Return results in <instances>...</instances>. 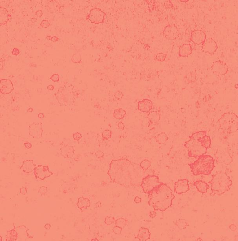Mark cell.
Listing matches in <instances>:
<instances>
[{
	"label": "cell",
	"mask_w": 238,
	"mask_h": 241,
	"mask_svg": "<svg viewBox=\"0 0 238 241\" xmlns=\"http://www.w3.org/2000/svg\"><path fill=\"white\" fill-rule=\"evenodd\" d=\"M13 82L10 79H2L0 82V92L3 95H7L14 90Z\"/></svg>",
	"instance_id": "obj_16"
},
{
	"label": "cell",
	"mask_w": 238,
	"mask_h": 241,
	"mask_svg": "<svg viewBox=\"0 0 238 241\" xmlns=\"http://www.w3.org/2000/svg\"><path fill=\"white\" fill-rule=\"evenodd\" d=\"M11 15L9 14L8 10L2 6L0 7V24L4 25L7 24L10 19Z\"/></svg>",
	"instance_id": "obj_20"
},
{
	"label": "cell",
	"mask_w": 238,
	"mask_h": 241,
	"mask_svg": "<svg viewBox=\"0 0 238 241\" xmlns=\"http://www.w3.org/2000/svg\"><path fill=\"white\" fill-rule=\"evenodd\" d=\"M197 138L198 132H195L189 136V140L185 142L184 146L188 150L189 157L198 158L201 156L205 155L207 152V149L202 146Z\"/></svg>",
	"instance_id": "obj_6"
},
{
	"label": "cell",
	"mask_w": 238,
	"mask_h": 241,
	"mask_svg": "<svg viewBox=\"0 0 238 241\" xmlns=\"http://www.w3.org/2000/svg\"><path fill=\"white\" fill-rule=\"evenodd\" d=\"M112 136V131L109 129H106L103 132L102 134V137L103 140H107Z\"/></svg>",
	"instance_id": "obj_31"
},
{
	"label": "cell",
	"mask_w": 238,
	"mask_h": 241,
	"mask_svg": "<svg viewBox=\"0 0 238 241\" xmlns=\"http://www.w3.org/2000/svg\"><path fill=\"white\" fill-rule=\"evenodd\" d=\"M43 13L41 10H38L35 12V15L37 17H41L43 15Z\"/></svg>",
	"instance_id": "obj_43"
},
{
	"label": "cell",
	"mask_w": 238,
	"mask_h": 241,
	"mask_svg": "<svg viewBox=\"0 0 238 241\" xmlns=\"http://www.w3.org/2000/svg\"><path fill=\"white\" fill-rule=\"evenodd\" d=\"M194 186H196L198 192L202 194L206 193L210 187L207 183L202 180H197L193 183Z\"/></svg>",
	"instance_id": "obj_23"
},
{
	"label": "cell",
	"mask_w": 238,
	"mask_h": 241,
	"mask_svg": "<svg viewBox=\"0 0 238 241\" xmlns=\"http://www.w3.org/2000/svg\"><path fill=\"white\" fill-rule=\"evenodd\" d=\"M34 174L35 178L41 180H44L53 175V173L50 171L48 166H43L41 164L35 167Z\"/></svg>",
	"instance_id": "obj_8"
},
{
	"label": "cell",
	"mask_w": 238,
	"mask_h": 241,
	"mask_svg": "<svg viewBox=\"0 0 238 241\" xmlns=\"http://www.w3.org/2000/svg\"><path fill=\"white\" fill-rule=\"evenodd\" d=\"M202 49L204 52L213 55L218 49V45L215 40L209 38L202 44Z\"/></svg>",
	"instance_id": "obj_13"
},
{
	"label": "cell",
	"mask_w": 238,
	"mask_h": 241,
	"mask_svg": "<svg viewBox=\"0 0 238 241\" xmlns=\"http://www.w3.org/2000/svg\"><path fill=\"white\" fill-rule=\"evenodd\" d=\"M161 182H159V178L155 175H149L143 178L140 186L145 193L149 194L154 188L159 186Z\"/></svg>",
	"instance_id": "obj_7"
},
{
	"label": "cell",
	"mask_w": 238,
	"mask_h": 241,
	"mask_svg": "<svg viewBox=\"0 0 238 241\" xmlns=\"http://www.w3.org/2000/svg\"><path fill=\"white\" fill-rule=\"evenodd\" d=\"M155 139L156 142L159 144H163L168 141L169 137L165 132H161L155 136Z\"/></svg>",
	"instance_id": "obj_26"
},
{
	"label": "cell",
	"mask_w": 238,
	"mask_h": 241,
	"mask_svg": "<svg viewBox=\"0 0 238 241\" xmlns=\"http://www.w3.org/2000/svg\"><path fill=\"white\" fill-rule=\"evenodd\" d=\"M150 217L152 218H155L156 217V213L155 211H151L150 213Z\"/></svg>",
	"instance_id": "obj_46"
},
{
	"label": "cell",
	"mask_w": 238,
	"mask_h": 241,
	"mask_svg": "<svg viewBox=\"0 0 238 241\" xmlns=\"http://www.w3.org/2000/svg\"><path fill=\"white\" fill-rule=\"evenodd\" d=\"M62 155L65 158H69L73 156L75 152V149L73 146H66L61 149Z\"/></svg>",
	"instance_id": "obj_25"
},
{
	"label": "cell",
	"mask_w": 238,
	"mask_h": 241,
	"mask_svg": "<svg viewBox=\"0 0 238 241\" xmlns=\"http://www.w3.org/2000/svg\"><path fill=\"white\" fill-rule=\"evenodd\" d=\"M142 198L136 196L134 199V202L136 204H140L141 202Z\"/></svg>",
	"instance_id": "obj_45"
},
{
	"label": "cell",
	"mask_w": 238,
	"mask_h": 241,
	"mask_svg": "<svg viewBox=\"0 0 238 241\" xmlns=\"http://www.w3.org/2000/svg\"><path fill=\"white\" fill-rule=\"evenodd\" d=\"M33 111V109L32 108H29L27 110L28 112L32 113Z\"/></svg>",
	"instance_id": "obj_50"
},
{
	"label": "cell",
	"mask_w": 238,
	"mask_h": 241,
	"mask_svg": "<svg viewBox=\"0 0 238 241\" xmlns=\"http://www.w3.org/2000/svg\"><path fill=\"white\" fill-rule=\"evenodd\" d=\"M60 75L58 74H53L50 78V80L54 82H58L60 80Z\"/></svg>",
	"instance_id": "obj_37"
},
{
	"label": "cell",
	"mask_w": 238,
	"mask_h": 241,
	"mask_svg": "<svg viewBox=\"0 0 238 241\" xmlns=\"http://www.w3.org/2000/svg\"><path fill=\"white\" fill-rule=\"evenodd\" d=\"M117 126L118 128L121 130L123 131L125 128V126L123 122H121L118 123Z\"/></svg>",
	"instance_id": "obj_41"
},
{
	"label": "cell",
	"mask_w": 238,
	"mask_h": 241,
	"mask_svg": "<svg viewBox=\"0 0 238 241\" xmlns=\"http://www.w3.org/2000/svg\"><path fill=\"white\" fill-rule=\"evenodd\" d=\"M31 21H32V22H33V23H34V22H36L37 19L33 17L31 19Z\"/></svg>",
	"instance_id": "obj_51"
},
{
	"label": "cell",
	"mask_w": 238,
	"mask_h": 241,
	"mask_svg": "<svg viewBox=\"0 0 238 241\" xmlns=\"http://www.w3.org/2000/svg\"><path fill=\"white\" fill-rule=\"evenodd\" d=\"M114 217H107L104 220V223L107 226H110L115 222Z\"/></svg>",
	"instance_id": "obj_32"
},
{
	"label": "cell",
	"mask_w": 238,
	"mask_h": 241,
	"mask_svg": "<svg viewBox=\"0 0 238 241\" xmlns=\"http://www.w3.org/2000/svg\"><path fill=\"white\" fill-rule=\"evenodd\" d=\"M153 107V102L151 100L144 99L138 102L137 109L141 112L149 113L151 111Z\"/></svg>",
	"instance_id": "obj_17"
},
{
	"label": "cell",
	"mask_w": 238,
	"mask_h": 241,
	"mask_svg": "<svg viewBox=\"0 0 238 241\" xmlns=\"http://www.w3.org/2000/svg\"><path fill=\"white\" fill-rule=\"evenodd\" d=\"M215 160L210 155H203L198 157L194 162L189 164L193 175H210L214 167Z\"/></svg>",
	"instance_id": "obj_3"
},
{
	"label": "cell",
	"mask_w": 238,
	"mask_h": 241,
	"mask_svg": "<svg viewBox=\"0 0 238 241\" xmlns=\"http://www.w3.org/2000/svg\"><path fill=\"white\" fill-rule=\"evenodd\" d=\"M38 117L40 119H43L44 118V115L43 113H39L38 115Z\"/></svg>",
	"instance_id": "obj_49"
},
{
	"label": "cell",
	"mask_w": 238,
	"mask_h": 241,
	"mask_svg": "<svg viewBox=\"0 0 238 241\" xmlns=\"http://www.w3.org/2000/svg\"><path fill=\"white\" fill-rule=\"evenodd\" d=\"M211 69L213 72L221 75L227 74L229 71L228 66L221 60L214 62L211 66Z\"/></svg>",
	"instance_id": "obj_10"
},
{
	"label": "cell",
	"mask_w": 238,
	"mask_h": 241,
	"mask_svg": "<svg viewBox=\"0 0 238 241\" xmlns=\"http://www.w3.org/2000/svg\"><path fill=\"white\" fill-rule=\"evenodd\" d=\"M96 204H97V208H98V207H100V206H101V202H97V203Z\"/></svg>",
	"instance_id": "obj_52"
},
{
	"label": "cell",
	"mask_w": 238,
	"mask_h": 241,
	"mask_svg": "<svg viewBox=\"0 0 238 241\" xmlns=\"http://www.w3.org/2000/svg\"><path fill=\"white\" fill-rule=\"evenodd\" d=\"M161 111L159 110L150 111L148 116V119L151 125L156 124L161 119Z\"/></svg>",
	"instance_id": "obj_19"
},
{
	"label": "cell",
	"mask_w": 238,
	"mask_h": 241,
	"mask_svg": "<svg viewBox=\"0 0 238 241\" xmlns=\"http://www.w3.org/2000/svg\"><path fill=\"white\" fill-rule=\"evenodd\" d=\"M167 55L163 53H159L156 55V58L158 61L162 62L165 61Z\"/></svg>",
	"instance_id": "obj_34"
},
{
	"label": "cell",
	"mask_w": 238,
	"mask_h": 241,
	"mask_svg": "<svg viewBox=\"0 0 238 241\" xmlns=\"http://www.w3.org/2000/svg\"><path fill=\"white\" fill-rule=\"evenodd\" d=\"M20 51L17 48H14L12 51L11 54L13 55L17 56L19 55Z\"/></svg>",
	"instance_id": "obj_42"
},
{
	"label": "cell",
	"mask_w": 238,
	"mask_h": 241,
	"mask_svg": "<svg viewBox=\"0 0 238 241\" xmlns=\"http://www.w3.org/2000/svg\"><path fill=\"white\" fill-rule=\"evenodd\" d=\"M115 225L117 227L124 228L127 225L128 220L124 218H120L115 221Z\"/></svg>",
	"instance_id": "obj_28"
},
{
	"label": "cell",
	"mask_w": 238,
	"mask_h": 241,
	"mask_svg": "<svg viewBox=\"0 0 238 241\" xmlns=\"http://www.w3.org/2000/svg\"><path fill=\"white\" fill-rule=\"evenodd\" d=\"M193 48L190 44H184L180 46L179 49V56L181 57H187L192 54Z\"/></svg>",
	"instance_id": "obj_21"
},
{
	"label": "cell",
	"mask_w": 238,
	"mask_h": 241,
	"mask_svg": "<svg viewBox=\"0 0 238 241\" xmlns=\"http://www.w3.org/2000/svg\"><path fill=\"white\" fill-rule=\"evenodd\" d=\"M104 18V14L103 11L98 9H94L91 10L87 19L91 23L99 24L103 21Z\"/></svg>",
	"instance_id": "obj_14"
},
{
	"label": "cell",
	"mask_w": 238,
	"mask_h": 241,
	"mask_svg": "<svg viewBox=\"0 0 238 241\" xmlns=\"http://www.w3.org/2000/svg\"><path fill=\"white\" fill-rule=\"evenodd\" d=\"M71 61L72 62L74 63H79L81 62V56L78 54H74L72 56L71 58Z\"/></svg>",
	"instance_id": "obj_33"
},
{
	"label": "cell",
	"mask_w": 238,
	"mask_h": 241,
	"mask_svg": "<svg viewBox=\"0 0 238 241\" xmlns=\"http://www.w3.org/2000/svg\"><path fill=\"white\" fill-rule=\"evenodd\" d=\"M163 35L169 40H175L179 36V31L175 25L169 24L165 26L164 29Z\"/></svg>",
	"instance_id": "obj_9"
},
{
	"label": "cell",
	"mask_w": 238,
	"mask_h": 241,
	"mask_svg": "<svg viewBox=\"0 0 238 241\" xmlns=\"http://www.w3.org/2000/svg\"><path fill=\"white\" fill-rule=\"evenodd\" d=\"M126 114V111L123 109H117L114 110L113 117L115 119L121 120L124 118Z\"/></svg>",
	"instance_id": "obj_27"
},
{
	"label": "cell",
	"mask_w": 238,
	"mask_h": 241,
	"mask_svg": "<svg viewBox=\"0 0 238 241\" xmlns=\"http://www.w3.org/2000/svg\"><path fill=\"white\" fill-rule=\"evenodd\" d=\"M115 98H116L117 100L118 101H120L121 99L123 98L124 97V94L121 91H118L117 92H115L114 93Z\"/></svg>",
	"instance_id": "obj_35"
},
{
	"label": "cell",
	"mask_w": 238,
	"mask_h": 241,
	"mask_svg": "<svg viewBox=\"0 0 238 241\" xmlns=\"http://www.w3.org/2000/svg\"><path fill=\"white\" fill-rule=\"evenodd\" d=\"M24 145L25 148L27 149H30L31 148H32V144H31L30 142H25V143L24 144Z\"/></svg>",
	"instance_id": "obj_44"
},
{
	"label": "cell",
	"mask_w": 238,
	"mask_h": 241,
	"mask_svg": "<svg viewBox=\"0 0 238 241\" xmlns=\"http://www.w3.org/2000/svg\"><path fill=\"white\" fill-rule=\"evenodd\" d=\"M122 228H121L117 226H115V227H114L112 229L114 233H115L116 235H120L122 233Z\"/></svg>",
	"instance_id": "obj_38"
},
{
	"label": "cell",
	"mask_w": 238,
	"mask_h": 241,
	"mask_svg": "<svg viewBox=\"0 0 238 241\" xmlns=\"http://www.w3.org/2000/svg\"><path fill=\"white\" fill-rule=\"evenodd\" d=\"M91 205V202L88 198H85L83 197L78 198V202L76 204V205L79 209L82 211L83 209H87L89 208Z\"/></svg>",
	"instance_id": "obj_24"
},
{
	"label": "cell",
	"mask_w": 238,
	"mask_h": 241,
	"mask_svg": "<svg viewBox=\"0 0 238 241\" xmlns=\"http://www.w3.org/2000/svg\"><path fill=\"white\" fill-rule=\"evenodd\" d=\"M151 233L149 229L145 227L140 228L137 238L140 241H146L150 239Z\"/></svg>",
	"instance_id": "obj_22"
},
{
	"label": "cell",
	"mask_w": 238,
	"mask_h": 241,
	"mask_svg": "<svg viewBox=\"0 0 238 241\" xmlns=\"http://www.w3.org/2000/svg\"><path fill=\"white\" fill-rule=\"evenodd\" d=\"M141 169L128 159L121 158L111 161L107 174L112 182L129 187L141 183Z\"/></svg>",
	"instance_id": "obj_1"
},
{
	"label": "cell",
	"mask_w": 238,
	"mask_h": 241,
	"mask_svg": "<svg viewBox=\"0 0 238 241\" xmlns=\"http://www.w3.org/2000/svg\"><path fill=\"white\" fill-rule=\"evenodd\" d=\"M7 239L6 240L7 241H15L17 240V233L16 232L15 230L12 229L8 232V235H7Z\"/></svg>",
	"instance_id": "obj_29"
},
{
	"label": "cell",
	"mask_w": 238,
	"mask_h": 241,
	"mask_svg": "<svg viewBox=\"0 0 238 241\" xmlns=\"http://www.w3.org/2000/svg\"><path fill=\"white\" fill-rule=\"evenodd\" d=\"M218 122L221 130L226 134H231L238 130V118L234 113H225L222 115Z\"/></svg>",
	"instance_id": "obj_5"
},
{
	"label": "cell",
	"mask_w": 238,
	"mask_h": 241,
	"mask_svg": "<svg viewBox=\"0 0 238 241\" xmlns=\"http://www.w3.org/2000/svg\"><path fill=\"white\" fill-rule=\"evenodd\" d=\"M46 39H48V40H51V36H50V35H48V36L46 37Z\"/></svg>",
	"instance_id": "obj_53"
},
{
	"label": "cell",
	"mask_w": 238,
	"mask_h": 241,
	"mask_svg": "<svg viewBox=\"0 0 238 241\" xmlns=\"http://www.w3.org/2000/svg\"><path fill=\"white\" fill-rule=\"evenodd\" d=\"M206 39V35L205 32L200 29L193 31L191 33L190 40L195 45H201Z\"/></svg>",
	"instance_id": "obj_12"
},
{
	"label": "cell",
	"mask_w": 238,
	"mask_h": 241,
	"mask_svg": "<svg viewBox=\"0 0 238 241\" xmlns=\"http://www.w3.org/2000/svg\"><path fill=\"white\" fill-rule=\"evenodd\" d=\"M148 197L149 205L155 211L165 212L172 205L175 196L170 187L161 182L148 194Z\"/></svg>",
	"instance_id": "obj_2"
},
{
	"label": "cell",
	"mask_w": 238,
	"mask_h": 241,
	"mask_svg": "<svg viewBox=\"0 0 238 241\" xmlns=\"http://www.w3.org/2000/svg\"><path fill=\"white\" fill-rule=\"evenodd\" d=\"M190 189L189 181L187 179H182L175 182L174 191L178 195L185 193Z\"/></svg>",
	"instance_id": "obj_15"
},
{
	"label": "cell",
	"mask_w": 238,
	"mask_h": 241,
	"mask_svg": "<svg viewBox=\"0 0 238 241\" xmlns=\"http://www.w3.org/2000/svg\"><path fill=\"white\" fill-rule=\"evenodd\" d=\"M73 137L75 140L79 141L82 138V135L79 132H76V133L73 134Z\"/></svg>",
	"instance_id": "obj_39"
},
{
	"label": "cell",
	"mask_w": 238,
	"mask_h": 241,
	"mask_svg": "<svg viewBox=\"0 0 238 241\" xmlns=\"http://www.w3.org/2000/svg\"><path fill=\"white\" fill-rule=\"evenodd\" d=\"M151 166V162L148 160H143L140 163V167L143 171H146Z\"/></svg>",
	"instance_id": "obj_30"
},
{
	"label": "cell",
	"mask_w": 238,
	"mask_h": 241,
	"mask_svg": "<svg viewBox=\"0 0 238 241\" xmlns=\"http://www.w3.org/2000/svg\"><path fill=\"white\" fill-rule=\"evenodd\" d=\"M47 89H48V90L53 91V90H54V87L52 85H48V87H47Z\"/></svg>",
	"instance_id": "obj_48"
},
{
	"label": "cell",
	"mask_w": 238,
	"mask_h": 241,
	"mask_svg": "<svg viewBox=\"0 0 238 241\" xmlns=\"http://www.w3.org/2000/svg\"><path fill=\"white\" fill-rule=\"evenodd\" d=\"M211 185L212 193L216 192L221 195L230 190L233 182L227 173L221 172L212 175V179L209 182Z\"/></svg>",
	"instance_id": "obj_4"
},
{
	"label": "cell",
	"mask_w": 238,
	"mask_h": 241,
	"mask_svg": "<svg viewBox=\"0 0 238 241\" xmlns=\"http://www.w3.org/2000/svg\"><path fill=\"white\" fill-rule=\"evenodd\" d=\"M51 41L54 42H56L59 41V38L55 36H53L51 37Z\"/></svg>",
	"instance_id": "obj_47"
},
{
	"label": "cell",
	"mask_w": 238,
	"mask_h": 241,
	"mask_svg": "<svg viewBox=\"0 0 238 241\" xmlns=\"http://www.w3.org/2000/svg\"><path fill=\"white\" fill-rule=\"evenodd\" d=\"M36 165L33 160H27L24 161L20 167V170L26 174H29L34 170Z\"/></svg>",
	"instance_id": "obj_18"
},
{
	"label": "cell",
	"mask_w": 238,
	"mask_h": 241,
	"mask_svg": "<svg viewBox=\"0 0 238 241\" xmlns=\"http://www.w3.org/2000/svg\"><path fill=\"white\" fill-rule=\"evenodd\" d=\"M42 126L43 123H31L29 126V135L35 139L42 138L44 132Z\"/></svg>",
	"instance_id": "obj_11"
},
{
	"label": "cell",
	"mask_w": 238,
	"mask_h": 241,
	"mask_svg": "<svg viewBox=\"0 0 238 241\" xmlns=\"http://www.w3.org/2000/svg\"><path fill=\"white\" fill-rule=\"evenodd\" d=\"M50 24L48 20H42L40 23V26L44 28H47L49 27Z\"/></svg>",
	"instance_id": "obj_36"
},
{
	"label": "cell",
	"mask_w": 238,
	"mask_h": 241,
	"mask_svg": "<svg viewBox=\"0 0 238 241\" xmlns=\"http://www.w3.org/2000/svg\"><path fill=\"white\" fill-rule=\"evenodd\" d=\"M95 155L96 157H97V158L100 159L103 158V157H104V153H103V151L99 150L96 151V152L95 153Z\"/></svg>",
	"instance_id": "obj_40"
}]
</instances>
